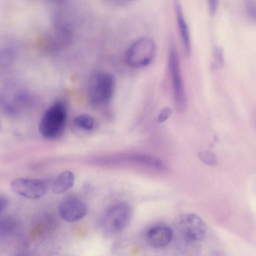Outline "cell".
Wrapping results in <instances>:
<instances>
[{
  "instance_id": "cell-1",
  "label": "cell",
  "mask_w": 256,
  "mask_h": 256,
  "mask_svg": "<svg viewBox=\"0 0 256 256\" xmlns=\"http://www.w3.org/2000/svg\"><path fill=\"white\" fill-rule=\"evenodd\" d=\"M67 118L66 104L59 100L52 104L45 112L39 124L41 134L46 138L53 140L63 132Z\"/></svg>"
},
{
  "instance_id": "cell-2",
  "label": "cell",
  "mask_w": 256,
  "mask_h": 256,
  "mask_svg": "<svg viewBox=\"0 0 256 256\" xmlns=\"http://www.w3.org/2000/svg\"><path fill=\"white\" fill-rule=\"evenodd\" d=\"M132 210L125 202L116 204L109 208L104 214L100 222L104 232L113 235L123 230L128 224Z\"/></svg>"
},
{
  "instance_id": "cell-3",
  "label": "cell",
  "mask_w": 256,
  "mask_h": 256,
  "mask_svg": "<svg viewBox=\"0 0 256 256\" xmlns=\"http://www.w3.org/2000/svg\"><path fill=\"white\" fill-rule=\"evenodd\" d=\"M177 234L184 244H190L202 241L206 236V228L204 220L194 214H182L176 226Z\"/></svg>"
},
{
  "instance_id": "cell-4",
  "label": "cell",
  "mask_w": 256,
  "mask_h": 256,
  "mask_svg": "<svg viewBox=\"0 0 256 256\" xmlns=\"http://www.w3.org/2000/svg\"><path fill=\"white\" fill-rule=\"evenodd\" d=\"M156 45L148 37L140 38L134 42L127 50L126 59L131 67L140 68L149 64L156 54Z\"/></svg>"
},
{
  "instance_id": "cell-5",
  "label": "cell",
  "mask_w": 256,
  "mask_h": 256,
  "mask_svg": "<svg viewBox=\"0 0 256 256\" xmlns=\"http://www.w3.org/2000/svg\"><path fill=\"white\" fill-rule=\"evenodd\" d=\"M168 68L176 108L179 112H182L186 106V98L178 56L173 43H170L169 48Z\"/></svg>"
},
{
  "instance_id": "cell-6",
  "label": "cell",
  "mask_w": 256,
  "mask_h": 256,
  "mask_svg": "<svg viewBox=\"0 0 256 256\" xmlns=\"http://www.w3.org/2000/svg\"><path fill=\"white\" fill-rule=\"evenodd\" d=\"M113 76L107 72H100L92 78L88 88V98L95 105L104 104L110 102L114 90Z\"/></svg>"
},
{
  "instance_id": "cell-7",
  "label": "cell",
  "mask_w": 256,
  "mask_h": 256,
  "mask_svg": "<svg viewBox=\"0 0 256 256\" xmlns=\"http://www.w3.org/2000/svg\"><path fill=\"white\" fill-rule=\"evenodd\" d=\"M88 207L78 198L69 196L60 202L58 212L60 217L68 222H75L82 218L86 214Z\"/></svg>"
},
{
  "instance_id": "cell-8",
  "label": "cell",
  "mask_w": 256,
  "mask_h": 256,
  "mask_svg": "<svg viewBox=\"0 0 256 256\" xmlns=\"http://www.w3.org/2000/svg\"><path fill=\"white\" fill-rule=\"evenodd\" d=\"M10 188L16 193L29 199H38L45 194L46 187L38 179L18 178L10 182Z\"/></svg>"
},
{
  "instance_id": "cell-9",
  "label": "cell",
  "mask_w": 256,
  "mask_h": 256,
  "mask_svg": "<svg viewBox=\"0 0 256 256\" xmlns=\"http://www.w3.org/2000/svg\"><path fill=\"white\" fill-rule=\"evenodd\" d=\"M173 236L172 230L164 224H157L150 227L145 234L147 243L154 248L166 246L170 243Z\"/></svg>"
},
{
  "instance_id": "cell-10",
  "label": "cell",
  "mask_w": 256,
  "mask_h": 256,
  "mask_svg": "<svg viewBox=\"0 0 256 256\" xmlns=\"http://www.w3.org/2000/svg\"><path fill=\"white\" fill-rule=\"evenodd\" d=\"M174 6L180 37L186 52L189 54L191 50V40L188 26L180 0H174Z\"/></svg>"
},
{
  "instance_id": "cell-11",
  "label": "cell",
  "mask_w": 256,
  "mask_h": 256,
  "mask_svg": "<svg viewBox=\"0 0 256 256\" xmlns=\"http://www.w3.org/2000/svg\"><path fill=\"white\" fill-rule=\"evenodd\" d=\"M74 180V176L72 172L69 170L62 172L52 184V192L56 194L64 193L73 186Z\"/></svg>"
},
{
  "instance_id": "cell-12",
  "label": "cell",
  "mask_w": 256,
  "mask_h": 256,
  "mask_svg": "<svg viewBox=\"0 0 256 256\" xmlns=\"http://www.w3.org/2000/svg\"><path fill=\"white\" fill-rule=\"evenodd\" d=\"M74 124L78 128L84 130H92L95 126V120L90 116L82 114L74 119Z\"/></svg>"
},
{
  "instance_id": "cell-13",
  "label": "cell",
  "mask_w": 256,
  "mask_h": 256,
  "mask_svg": "<svg viewBox=\"0 0 256 256\" xmlns=\"http://www.w3.org/2000/svg\"><path fill=\"white\" fill-rule=\"evenodd\" d=\"M17 222L12 217H6L0 221V232L1 236L7 235L15 230Z\"/></svg>"
},
{
  "instance_id": "cell-14",
  "label": "cell",
  "mask_w": 256,
  "mask_h": 256,
  "mask_svg": "<svg viewBox=\"0 0 256 256\" xmlns=\"http://www.w3.org/2000/svg\"><path fill=\"white\" fill-rule=\"evenodd\" d=\"M242 5L246 16L256 24V0H242Z\"/></svg>"
},
{
  "instance_id": "cell-15",
  "label": "cell",
  "mask_w": 256,
  "mask_h": 256,
  "mask_svg": "<svg viewBox=\"0 0 256 256\" xmlns=\"http://www.w3.org/2000/svg\"><path fill=\"white\" fill-rule=\"evenodd\" d=\"M214 61L212 64V69H217L222 67L224 64L223 51L221 48L216 46L214 48Z\"/></svg>"
},
{
  "instance_id": "cell-16",
  "label": "cell",
  "mask_w": 256,
  "mask_h": 256,
  "mask_svg": "<svg viewBox=\"0 0 256 256\" xmlns=\"http://www.w3.org/2000/svg\"><path fill=\"white\" fill-rule=\"evenodd\" d=\"M199 157L202 161L208 165H214L217 163V158L211 152L204 151L199 154Z\"/></svg>"
},
{
  "instance_id": "cell-17",
  "label": "cell",
  "mask_w": 256,
  "mask_h": 256,
  "mask_svg": "<svg viewBox=\"0 0 256 256\" xmlns=\"http://www.w3.org/2000/svg\"><path fill=\"white\" fill-rule=\"evenodd\" d=\"M172 110L168 108H164L161 110L158 116V122H163L166 121L171 115Z\"/></svg>"
},
{
  "instance_id": "cell-18",
  "label": "cell",
  "mask_w": 256,
  "mask_h": 256,
  "mask_svg": "<svg viewBox=\"0 0 256 256\" xmlns=\"http://www.w3.org/2000/svg\"><path fill=\"white\" fill-rule=\"evenodd\" d=\"M207 4L210 14L214 15L218 8L219 0H207Z\"/></svg>"
},
{
  "instance_id": "cell-19",
  "label": "cell",
  "mask_w": 256,
  "mask_h": 256,
  "mask_svg": "<svg viewBox=\"0 0 256 256\" xmlns=\"http://www.w3.org/2000/svg\"><path fill=\"white\" fill-rule=\"evenodd\" d=\"M109 2L116 6H124L129 5L136 0H106Z\"/></svg>"
},
{
  "instance_id": "cell-20",
  "label": "cell",
  "mask_w": 256,
  "mask_h": 256,
  "mask_svg": "<svg viewBox=\"0 0 256 256\" xmlns=\"http://www.w3.org/2000/svg\"><path fill=\"white\" fill-rule=\"evenodd\" d=\"M9 204L8 199L3 196H0V212H2L4 210L8 207Z\"/></svg>"
},
{
  "instance_id": "cell-21",
  "label": "cell",
  "mask_w": 256,
  "mask_h": 256,
  "mask_svg": "<svg viewBox=\"0 0 256 256\" xmlns=\"http://www.w3.org/2000/svg\"><path fill=\"white\" fill-rule=\"evenodd\" d=\"M70 0H47L53 4H55L58 6H61L64 4H66Z\"/></svg>"
},
{
  "instance_id": "cell-22",
  "label": "cell",
  "mask_w": 256,
  "mask_h": 256,
  "mask_svg": "<svg viewBox=\"0 0 256 256\" xmlns=\"http://www.w3.org/2000/svg\"></svg>"
}]
</instances>
